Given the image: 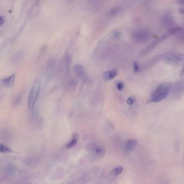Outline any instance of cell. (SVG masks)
<instances>
[{
  "mask_svg": "<svg viewBox=\"0 0 184 184\" xmlns=\"http://www.w3.org/2000/svg\"><path fill=\"white\" fill-rule=\"evenodd\" d=\"M172 84L169 82L160 84L153 91L150 96V102L158 103L163 101L168 97L171 89Z\"/></svg>",
  "mask_w": 184,
  "mask_h": 184,
  "instance_id": "1",
  "label": "cell"
},
{
  "mask_svg": "<svg viewBox=\"0 0 184 184\" xmlns=\"http://www.w3.org/2000/svg\"><path fill=\"white\" fill-rule=\"evenodd\" d=\"M41 88V81L39 79H36L33 83L28 98V108L32 111L35 107L38 100Z\"/></svg>",
  "mask_w": 184,
  "mask_h": 184,
  "instance_id": "2",
  "label": "cell"
},
{
  "mask_svg": "<svg viewBox=\"0 0 184 184\" xmlns=\"http://www.w3.org/2000/svg\"><path fill=\"white\" fill-rule=\"evenodd\" d=\"M152 36V32L146 28H139L136 29L131 33V37L133 41L139 44L147 42Z\"/></svg>",
  "mask_w": 184,
  "mask_h": 184,
  "instance_id": "3",
  "label": "cell"
},
{
  "mask_svg": "<svg viewBox=\"0 0 184 184\" xmlns=\"http://www.w3.org/2000/svg\"><path fill=\"white\" fill-rule=\"evenodd\" d=\"M162 60L169 65H180L184 63V54L175 51H168L162 55Z\"/></svg>",
  "mask_w": 184,
  "mask_h": 184,
  "instance_id": "4",
  "label": "cell"
},
{
  "mask_svg": "<svg viewBox=\"0 0 184 184\" xmlns=\"http://www.w3.org/2000/svg\"><path fill=\"white\" fill-rule=\"evenodd\" d=\"M181 30V28L179 27H173L171 29H169V30L166 33H164L162 36H161L159 38H157V39H156L152 43L150 44L146 48L145 50H144V51H143V54H146L147 53H149V51H150L152 49H154L158 44H159L162 42L168 39V38L173 36L174 35L178 34L180 32Z\"/></svg>",
  "mask_w": 184,
  "mask_h": 184,
  "instance_id": "5",
  "label": "cell"
},
{
  "mask_svg": "<svg viewBox=\"0 0 184 184\" xmlns=\"http://www.w3.org/2000/svg\"><path fill=\"white\" fill-rule=\"evenodd\" d=\"M87 150L91 152L93 155L98 157H102L106 153L105 149L103 146L99 145L96 143L90 142L86 145Z\"/></svg>",
  "mask_w": 184,
  "mask_h": 184,
  "instance_id": "6",
  "label": "cell"
},
{
  "mask_svg": "<svg viewBox=\"0 0 184 184\" xmlns=\"http://www.w3.org/2000/svg\"><path fill=\"white\" fill-rule=\"evenodd\" d=\"M74 71L77 77H78L81 81H87L88 78L87 72L85 70L83 66L81 64H77L75 65Z\"/></svg>",
  "mask_w": 184,
  "mask_h": 184,
  "instance_id": "7",
  "label": "cell"
},
{
  "mask_svg": "<svg viewBox=\"0 0 184 184\" xmlns=\"http://www.w3.org/2000/svg\"><path fill=\"white\" fill-rule=\"evenodd\" d=\"M162 26L167 28H172L174 24V20L173 16L170 12L166 13L163 16L162 20Z\"/></svg>",
  "mask_w": 184,
  "mask_h": 184,
  "instance_id": "8",
  "label": "cell"
},
{
  "mask_svg": "<svg viewBox=\"0 0 184 184\" xmlns=\"http://www.w3.org/2000/svg\"><path fill=\"white\" fill-rule=\"evenodd\" d=\"M15 81V75L12 74L11 76L6 77L5 78H2L1 81V84L3 87H12L14 84Z\"/></svg>",
  "mask_w": 184,
  "mask_h": 184,
  "instance_id": "9",
  "label": "cell"
},
{
  "mask_svg": "<svg viewBox=\"0 0 184 184\" xmlns=\"http://www.w3.org/2000/svg\"><path fill=\"white\" fill-rule=\"evenodd\" d=\"M118 72L116 70H111L104 72L102 75V78L105 81H109L113 80L117 76Z\"/></svg>",
  "mask_w": 184,
  "mask_h": 184,
  "instance_id": "10",
  "label": "cell"
},
{
  "mask_svg": "<svg viewBox=\"0 0 184 184\" xmlns=\"http://www.w3.org/2000/svg\"><path fill=\"white\" fill-rule=\"evenodd\" d=\"M72 62V56L70 54L65 55V56L63 58L62 64L63 65V68L65 70V73H68V72L70 70L71 64Z\"/></svg>",
  "mask_w": 184,
  "mask_h": 184,
  "instance_id": "11",
  "label": "cell"
},
{
  "mask_svg": "<svg viewBox=\"0 0 184 184\" xmlns=\"http://www.w3.org/2000/svg\"><path fill=\"white\" fill-rule=\"evenodd\" d=\"M23 52L22 51H18L14 54L12 55L9 60L11 64H16L21 61V60L23 57Z\"/></svg>",
  "mask_w": 184,
  "mask_h": 184,
  "instance_id": "12",
  "label": "cell"
},
{
  "mask_svg": "<svg viewBox=\"0 0 184 184\" xmlns=\"http://www.w3.org/2000/svg\"><path fill=\"white\" fill-rule=\"evenodd\" d=\"M162 56H157L151 60H149L144 64V65H142L141 66V69H144L145 68H148L149 66H150L153 65L154 64H156L157 62H158L160 60L162 59Z\"/></svg>",
  "mask_w": 184,
  "mask_h": 184,
  "instance_id": "13",
  "label": "cell"
},
{
  "mask_svg": "<svg viewBox=\"0 0 184 184\" xmlns=\"http://www.w3.org/2000/svg\"><path fill=\"white\" fill-rule=\"evenodd\" d=\"M137 141L134 139H131L126 141L125 145V149L127 151H131L133 150L137 145Z\"/></svg>",
  "mask_w": 184,
  "mask_h": 184,
  "instance_id": "14",
  "label": "cell"
},
{
  "mask_svg": "<svg viewBox=\"0 0 184 184\" xmlns=\"http://www.w3.org/2000/svg\"><path fill=\"white\" fill-rule=\"evenodd\" d=\"M78 140H79V135L76 133H74L72 135L70 141L66 144L65 147L69 149L74 147L76 145L77 142L78 141Z\"/></svg>",
  "mask_w": 184,
  "mask_h": 184,
  "instance_id": "15",
  "label": "cell"
},
{
  "mask_svg": "<svg viewBox=\"0 0 184 184\" xmlns=\"http://www.w3.org/2000/svg\"><path fill=\"white\" fill-rule=\"evenodd\" d=\"M122 12V9L119 7H114L111 8L108 11V15L109 16L114 17L118 15Z\"/></svg>",
  "mask_w": 184,
  "mask_h": 184,
  "instance_id": "16",
  "label": "cell"
},
{
  "mask_svg": "<svg viewBox=\"0 0 184 184\" xmlns=\"http://www.w3.org/2000/svg\"><path fill=\"white\" fill-rule=\"evenodd\" d=\"M184 90V83L179 81L175 84L173 87V92L174 93H180Z\"/></svg>",
  "mask_w": 184,
  "mask_h": 184,
  "instance_id": "17",
  "label": "cell"
},
{
  "mask_svg": "<svg viewBox=\"0 0 184 184\" xmlns=\"http://www.w3.org/2000/svg\"><path fill=\"white\" fill-rule=\"evenodd\" d=\"M122 36V33L119 30H114L111 35V38L114 39H119Z\"/></svg>",
  "mask_w": 184,
  "mask_h": 184,
  "instance_id": "18",
  "label": "cell"
},
{
  "mask_svg": "<svg viewBox=\"0 0 184 184\" xmlns=\"http://www.w3.org/2000/svg\"><path fill=\"white\" fill-rule=\"evenodd\" d=\"M12 152L11 149L3 144L0 145V152L2 153H9Z\"/></svg>",
  "mask_w": 184,
  "mask_h": 184,
  "instance_id": "19",
  "label": "cell"
},
{
  "mask_svg": "<svg viewBox=\"0 0 184 184\" xmlns=\"http://www.w3.org/2000/svg\"><path fill=\"white\" fill-rule=\"evenodd\" d=\"M123 171V168L121 166H117L114 168V170L112 171V173L114 175H118L120 174H121Z\"/></svg>",
  "mask_w": 184,
  "mask_h": 184,
  "instance_id": "20",
  "label": "cell"
},
{
  "mask_svg": "<svg viewBox=\"0 0 184 184\" xmlns=\"http://www.w3.org/2000/svg\"><path fill=\"white\" fill-rule=\"evenodd\" d=\"M77 85V81L75 80H70L68 83V87L71 89H73L74 87H76Z\"/></svg>",
  "mask_w": 184,
  "mask_h": 184,
  "instance_id": "21",
  "label": "cell"
},
{
  "mask_svg": "<svg viewBox=\"0 0 184 184\" xmlns=\"http://www.w3.org/2000/svg\"><path fill=\"white\" fill-rule=\"evenodd\" d=\"M141 71V66L138 64L137 62H134L133 63V71L135 73H138Z\"/></svg>",
  "mask_w": 184,
  "mask_h": 184,
  "instance_id": "22",
  "label": "cell"
},
{
  "mask_svg": "<svg viewBox=\"0 0 184 184\" xmlns=\"http://www.w3.org/2000/svg\"><path fill=\"white\" fill-rule=\"evenodd\" d=\"M116 87H117V89H118V90L122 91L124 88V84L122 81H118L116 84Z\"/></svg>",
  "mask_w": 184,
  "mask_h": 184,
  "instance_id": "23",
  "label": "cell"
},
{
  "mask_svg": "<svg viewBox=\"0 0 184 184\" xmlns=\"http://www.w3.org/2000/svg\"><path fill=\"white\" fill-rule=\"evenodd\" d=\"M135 98L133 97H130L127 98V99L126 101V103L129 105H132L135 103Z\"/></svg>",
  "mask_w": 184,
  "mask_h": 184,
  "instance_id": "24",
  "label": "cell"
},
{
  "mask_svg": "<svg viewBox=\"0 0 184 184\" xmlns=\"http://www.w3.org/2000/svg\"><path fill=\"white\" fill-rule=\"evenodd\" d=\"M21 97L20 96L17 95L16 97L14 99V105H18L21 102Z\"/></svg>",
  "mask_w": 184,
  "mask_h": 184,
  "instance_id": "25",
  "label": "cell"
},
{
  "mask_svg": "<svg viewBox=\"0 0 184 184\" xmlns=\"http://www.w3.org/2000/svg\"><path fill=\"white\" fill-rule=\"evenodd\" d=\"M179 3H180L181 6H183L179 9V12L181 14H184V1H179Z\"/></svg>",
  "mask_w": 184,
  "mask_h": 184,
  "instance_id": "26",
  "label": "cell"
},
{
  "mask_svg": "<svg viewBox=\"0 0 184 184\" xmlns=\"http://www.w3.org/2000/svg\"><path fill=\"white\" fill-rule=\"evenodd\" d=\"M178 34H179V39L182 40L183 42H184V30L181 29Z\"/></svg>",
  "mask_w": 184,
  "mask_h": 184,
  "instance_id": "27",
  "label": "cell"
},
{
  "mask_svg": "<svg viewBox=\"0 0 184 184\" xmlns=\"http://www.w3.org/2000/svg\"><path fill=\"white\" fill-rule=\"evenodd\" d=\"M5 22V18L3 15L0 16V26H2Z\"/></svg>",
  "mask_w": 184,
  "mask_h": 184,
  "instance_id": "28",
  "label": "cell"
},
{
  "mask_svg": "<svg viewBox=\"0 0 184 184\" xmlns=\"http://www.w3.org/2000/svg\"><path fill=\"white\" fill-rule=\"evenodd\" d=\"M184 75V65L183 67V68L181 69V70L180 71V76L181 77L183 76Z\"/></svg>",
  "mask_w": 184,
  "mask_h": 184,
  "instance_id": "29",
  "label": "cell"
}]
</instances>
